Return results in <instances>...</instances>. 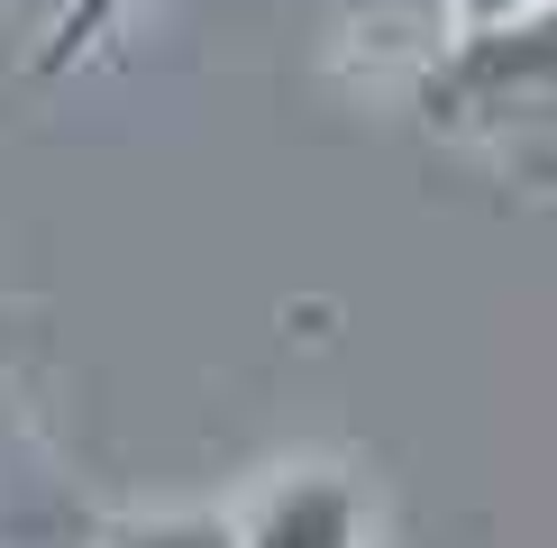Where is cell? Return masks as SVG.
I'll list each match as a JSON object with an SVG mask.
<instances>
[{
  "label": "cell",
  "instance_id": "4",
  "mask_svg": "<svg viewBox=\"0 0 557 548\" xmlns=\"http://www.w3.org/2000/svg\"><path fill=\"white\" fill-rule=\"evenodd\" d=\"M540 10H557V0H448V28H512Z\"/></svg>",
  "mask_w": 557,
  "mask_h": 548
},
{
  "label": "cell",
  "instance_id": "3",
  "mask_svg": "<svg viewBox=\"0 0 557 548\" xmlns=\"http://www.w3.org/2000/svg\"><path fill=\"white\" fill-rule=\"evenodd\" d=\"M91 548H238V512H128Z\"/></svg>",
  "mask_w": 557,
  "mask_h": 548
},
{
  "label": "cell",
  "instance_id": "1",
  "mask_svg": "<svg viewBox=\"0 0 557 548\" xmlns=\"http://www.w3.org/2000/svg\"><path fill=\"white\" fill-rule=\"evenodd\" d=\"M366 539H375V502L347 466H284L238 512V548H366Z\"/></svg>",
  "mask_w": 557,
  "mask_h": 548
},
{
  "label": "cell",
  "instance_id": "2",
  "mask_svg": "<svg viewBox=\"0 0 557 548\" xmlns=\"http://www.w3.org/2000/svg\"><path fill=\"white\" fill-rule=\"evenodd\" d=\"M137 18V0H64L55 18H46V37H37V55H28V74L37 83H55V74H74V64H91L110 37H120Z\"/></svg>",
  "mask_w": 557,
  "mask_h": 548
}]
</instances>
